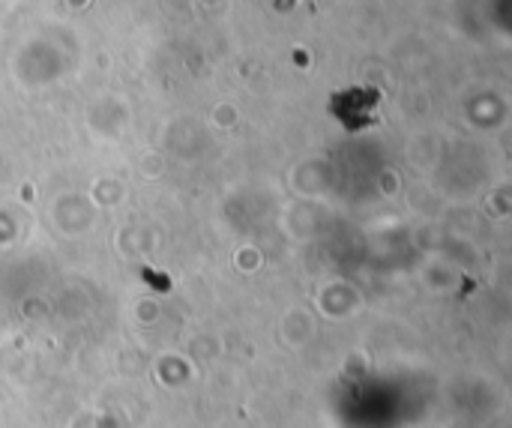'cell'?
I'll return each instance as SVG.
<instances>
[{
  "instance_id": "1",
  "label": "cell",
  "mask_w": 512,
  "mask_h": 428,
  "mask_svg": "<svg viewBox=\"0 0 512 428\" xmlns=\"http://www.w3.org/2000/svg\"><path fill=\"white\" fill-rule=\"evenodd\" d=\"M375 102H378V93L375 90H348V93H339L333 99V111H345V114H339V120L348 129H354V114H363L360 120L363 123H372Z\"/></svg>"
}]
</instances>
